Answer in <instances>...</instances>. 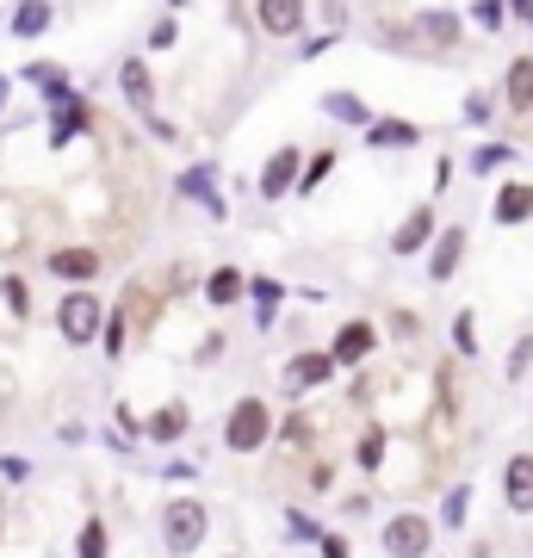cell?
<instances>
[{"mask_svg":"<svg viewBox=\"0 0 533 558\" xmlns=\"http://www.w3.org/2000/svg\"><path fill=\"white\" fill-rule=\"evenodd\" d=\"M143 428H149V440H180L186 428H193V416H186V403H161Z\"/></svg>","mask_w":533,"mask_h":558,"instance_id":"cell-19","label":"cell"},{"mask_svg":"<svg viewBox=\"0 0 533 558\" xmlns=\"http://www.w3.org/2000/svg\"><path fill=\"white\" fill-rule=\"evenodd\" d=\"M509 7H514V13H533V0H509Z\"/></svg>","mask_w":533,"mask_h":558,"instance_id":"cell-39","label":"cell"},{"mask_svg":"<svg viewBox=\"0 0 533 558\" xmlns=\"http://www.w3.org/2000/svg\"><path fill=\"white\" fill-rule=\"evenodd\" d=\"M490 119V94H472V100H465V124H484Z\"/></svg>","mask_w":533,"mask_h":558,"instance_id":"cell-34","label":"cell"},{"mask_svg":"<svg viewBox=\"0 0 533 558\" xmlns=\"http://www.w3.org/2000/svg\"><path fill=\"white\" fill-rule=\"evenodd\" d=\"M50 100H57V124H50V143H69L75 131H87V100H75L69 87H62V94H50Z\"/></svg>","mask_w":533,"mask_h":558,"instance_id":"cell-15","label":"cell"},{"mask_svg":"<svg viewBox=\"0 0 533 558\" xmlns=\"http://www.w3.org/2000/svg\"><path fill=\"white\" fill-rule=\"evenodd\" d=\"M168 7H180V0H168Z\"/></svg>","mask_w":533,"mask_h":558,"instance_id":"cell-40","label":"cell"},{"mask_svg":"<svg viewBox=\"0 0 533 558\" xmlns=\"http://www.w3.org/2000/svg\"><path fill=\"white\" fill-rule=\"evenodd\" d=\"M50 274H57V279H94L99 274V255H94V248H57V255H50Z\"/></svg>","mask_w":533,"mask_h":558,"instance_id":"cell-17","label":"cell"},{"mask_svg":"<svg viewBox=\"0 0 533 558\" xmlns=\"http://www.w3.org/2000/svg\"><path fill=\"white\" fill-rule=\"evenodd\" d=\"M502 502H509L514 515L533 509V453H514L509 465H502Z\"/></svg>","mask_w":533,"mask_h":558,"instance_id":"cell-10","label":"cell"},{"mask_svg":"<svg viewBox=\"0 0 533 558\" xmlns=\"http://www.w3.org/2000/svg\"><path fill=\"white\" fill-rule=\"evenodd\" d=\"M255 25L267 38H298L304 32V0H255Z\"/></svg>","mask_w":533,"mask_h":558,"instance_id":"cell-5","label":"cell"},{"mask_svg":"<svg viewBox=\"0 0 533 558\" xmlns=\"http://www.w3.org/2000/svg\"><path fill=\"white\" fill-rule=\"evenodd\" d=\"M435 236V205H415L410 218L397 223V236H391V255H415L422 242Z\"/></svg>","mask_w":533,"mask_h":558,"instance_id":"cell-13","label":"cell"},{"mask_svg":"<svg viewBox=\"0 0 533 558\" xmlns=\"http://www.w3.org/2000/svg\"><path fill=\"white\" fill-rule=\"evenodd\" d=\"M373 348H378V329L366 317H354V323H341V329H336V348H329V354H336L341 366H360Z\"/></svg>","mask_w":533,"mask_h":558,"instance_id":"cell-9","label":"cell"},{"mask_svg":"<svg viewBox=\"0 0 533 558\" xmlns=\"http://www.w3.org/2000/svg\"><path fill=\"white\" fill-rule=\"evenodd\" d=\"M502 7H509V0H477V32H496V25H502Z\"/></svg>","mask_w":533,"mask_h":558,"instance_id":"cell-31","label":"cell"},{"mask_svg":"<svg viewBox=\"0 0 533 558\" xmlns=\"http://www.w3.org/2000/svg\"><path fill=\"white\" fill-rule=\"evenodd\" d=\"M391 329H397V336H422V317H410V311H397V317H391Z\"/></svg>","mask_w":533,"mask_h":558,"instance_id":"cell-37","label":"cell"},{"mask_svg":"<svg viewBox=\"0 0 533 558\" xmlns=\"http://www.w3.org/2000/svg\"><path fill=\"white\" fill-rule=\"evenodd\" d=\"M323 112L341 124H360V131H373V106L360 100V94H323Z\"/></svg>","mask_w":533,"mask_h":558,"instance_id":"cell-18","label":"cell"},{"mask_svg":"<svg viewBox=\"0 0 533 558\" xmlns=\"http://www.w3.org/2000/svg\"><path fill=\"white\" fill-rule=\"evenodd\" d=\"M341 373L336 354H298L292 366H286V391H316V385H329Z\"/></svg>","mask_w":533,"mask_h":558,"instance_id":"cell-8","label":"cell"},{"mask_svg":"<svg viewBox=\"0 0 533 558\" xmlns=\"http://www.w3.org/2000/svg\"><path fill=\"white\" fill-rule=\"evenodd\" d=\"M465 515H472V484H453L447 502H440V521H447V527H465Z\"/></svg>","mask_w":533,"mask_h":558,"instance_id":"cell-24","label":"cell"},{"mask_svg":"<svg viewBox=\"0 0 533 558\" xmlns=\"http://www.w3.org/2000/svg\"><path fill=\"white\" fill-rule=\"evenodd\" d=\"M75 558H106V521H87V527H81Z\"/></svg>","mask_w":533,"mask_h":558,"instance_id":"cell-27","label":"cell"},{"mask_svg":"<svg viewBox=\"0 0 533 558\" xmlns=\"http://www.w3.org/2000/svg\"><path fill=\"white\" fill-rule=\"evenodd\" d=\"M119 87H124V100H131V112H156V75H149V62L143 57H131V62H119Z\"/></svg>","mask_w":533,"mask_h":558,"instance_id":"cell-7","label":"cell"},{"mask_svg":"<svg viewBox=\"0 0 533 558\" xmlns=\"http://www.w3.org/2000/svg\"><path fill=\"white\" fill-rule=\"evenodd\" d=\"M428 539H435V527H428V515H415V509H403V515L385 521V553L391 558H422Z\"/></svg>","mask_w":533,"mask_h":558,"instance_id":"cell-4","label":"cell"},{"mask_svg":"<svg viewBox=\"0 0 533 558\" xmlns=\"http://www.w3.org/2000/svg\"><path fill=\"white\" fill-rule=\"evenodd\" d=\"M502 100H509V112H533V57H514V62H509Z\"/></svg>","mask_w":533,"mask_h":558,"instance_id":"cell-16","label":"cell"},{"mask_svg":"<svg viewBox=\"0 0 533 558\" xmlns=\"http://www.w3.org/2000/svg\"><path fill=\"white\" fill-rule=\"evenodd\" d=\"M99 317H106V304L94 299V292H69V299L57 304V329H62V341H94L99 336Z\"/></svg>","mask_w":533,"mask_h":558,"instance_id":"cell-3","label":"cell"},{"mask_svg":"<svg viewBox=\"0 0 533 558\" xmlns=\"http://www.w3.org/2000/svg\"><path fill=\"white\" fill-rule=\"evenodd\" d=\"M205 299L218 304V311H230V304L242 299V274H237V267H218V274L205 279Z\"/></svg>","mask_w":533,"mask_h":558,"instance_id":"cell-21","label":"cell"},{"mask_svg":"<svg viewBox=\"0 0 533 558\" xmlns=\"http://www.w3.org/2000/svg\"><path fill=\"white\" fill-rule=\"evenodd\" d=\"M267 440H274V410H267V398H242L230 410V422H223V447L230 453H261Z\"/></svg>","mask_w":533,"mask_h":558,"instance_id":"cell-1","label":"cell"},{"mask_svg":"<svg viewBox=\"0 0 533 558\" xmlns=\"http://www.w3.org/2000/svg\"><path fill=\"white\" fill-rule=\"evenodd\" d=\"M502 161H514V156L502 149V143H490V149H477V156H472V174H496Z\"/></svg>","mask_w":533,"mask_h":558,"instance_id":"cell-30","label":"cell"},{"mask_svg":"<svg viewBox=\"0 0 533 558\" xmlns=\"http://www.w3.org/2000/svg\"><path fill=\"white\" fill-rule=\"evenodd\" d=\"M354 459L360 465H366V472H378V465H385V428H366V435H360V447H354Z\"/></svg>","mask_w":533,"mask_h":558,"instance_id":"cell-25","label":"cell"},{"mask_svg":"<svg viewBox=\"0 0 533 558\" xmlns=\"http://www.w3.org/2000/svg\"><path fill=\"white\" fill-rule=\"evenodd\" d=\"M323 553H329V558H348V546H341V539H323Z\"/></svg>","mask_w":533,"mask_h":558,"instance_id":"cell-38","label":"cell"},{"mask_svg":"<svg viewBox=\"0 0 533 558\" xmlns=\"http://www.w3.org/2000/svg\"><path fill=\"white\" fill-rule=\"evenodd\" d=\"M528 373H533V336H521L509 348V379H528Z\"/></svg>","mask_w":533,"mask_h":558,"instance_id":"cell-29","label":"cell"},{"mask_svg":"<svg viewBox=\"0 0 533 558\" xmlns=\"http://www.w3.org/2000/svg\"><path fill=\"white\" fill-rule=\"evenodd\" d=\"M249 292H255V304H261L255 317H261V329H267V323H274V304H279V286H274V279H255Z\"/></svg>","mask_w":533,"mask_h":558,"instance_id":"cell-28","label":"cell"},{"mask_svg":"<svg viewBox=\"0 0 533 558\" xmlns=\"http://www.w3.org/2000/svg\"><path fill=\"white\" fill-rule=\"evenodd\" d=\"M453 341H459V354H472V348H477V329H472V317H465V311L453 317Z\"/></svg>","mask_w":533,"mask_h":558,"instance_id":"cell-33","label":"cell"},{"mask_svg":"<svg viewBox=\"0 0 533 558\" xmlns=\"http://www.w3.org/2000/svg\"><path fill=\"white\" fill-rule=\"evenodd\" d=\"M50 20H57V7H50V0H20L13 32H20V38H38V32H50Z\"/></svg>","mask_w":533,"mask_h":558,"instance_id":"cell-20","label":"cell"},{"mask_svg":"<svg viewBox=\"0 0 533 558\" xmlns=\"http://www.w3.org/2000/svg\"><path fill=\"white\" fill-rule=\"evenodd\" d=\"M336 149H316V156H304V180H298V193H316V186H323V180L336 174Z\"/></svg>","mask_w":533,"mask_h":558,"instance_id":"cell-23","label":"cell"},{"mask_svg":"<svg viewBox=\"0 0 533 558\" xmlns=\"http://www.w3.org/2000/svg\"><path fill=\"white\" fill-rule=\"evenodd\" d=\"M205 527H211V515H205V502L198 497H174L168 509H161V546L174 558H186L205 539Z\"/></svg>","mask_w":533,"mask_h":558,"instance_id":"cell-2","label":"cell"},{"mask_svg":"<svg viewBox=\"0 0 533 558\" xmlns=\"http://www.w3.org/2000/svg\"><path fill=\"white\" fill-rule=\"evenodd\" d=\"M298 180H304V156H298V149H274V156H267V168H261V199L292 193Z\"/></svg>","mask_w":533,"mask_h":558,"instance_id":"cell-6","label":"cell"},{"mask_svg":"<svg viewBox=\"0 0 533 558\" xmlns=\"http://www.w3.org/2000/svg\"><path fill=\"white\" fill-rule=\"evenodd\" d=\"M0 299H7V311H13V317H25V311H32V286H25L20 274H7V279H0Z\"/></svg>","mask_w":533,"mask_h":558,"instance_id":"cell-26","label":"cell"},{"mask_svg":"<svg viewBox=\"0 0 533 558\" xmlns=\"http://www.w3.org/2000/svg\"><path fill=\"white\" fill-rule=\"evenodd\" d=\"M528 25H533V13H528Z\"/></svg>","mask_w":533,"mask_h":558,"instance_id":"cell-41","label":"cell"},{"mask_svg":"<svg viewBox=\"0 0 533 558\" xmlns=\"http://www.w3.org/2000/svg\"><path fill=\"white\" fill-rule=\"evenodd\" d=\"M415 38L428 44V50H453V44H459V13H447V7L415 13Z\"/></svg>","mask_w":533,"mask_h":558,"instance_id":"cell-12","label":"cell"},{"mask_svg":"<svg viewBox=\"0 0 533 558\" xmlns=\"http://www.w3.org/2000/svg\"><path fill=\"white\" fill-rule=\"evenodd\" d=\"M366 143H378V149H403V143H422V124H373L366 131Z\"/></svg>","mask_w":533,"mask_h":558,"instance_id":"cell-22","label":"cell"},{"mask_svg":"<svg viewBox=\"0 0 533 558\" xmlns=\"http://www.w3.org/2000/svg\"><path fill=\"white\" fill-rule=\"evenodd\" d=\"M211 360H223V329H218V336L198 341V366H211Z\"/></svg>","mask_w":533,"mask_h":558,"instance_id":"cell-35","label":"cell"},{"mask_svg":"<svg viewBox=\"0 0 533 558\" xmlns=\"http://www.w3.org/2000/svg\"><path fill=\"white\" fill-rule=\"evenodd\" d=\"M465 248H472V236H465V223H453V230H440L435 255H428V279H453L459 260H465Z\"/></svg>","mask_w":533,"mask_h":558,"instance_id":"cell-11","label":"cell"},{"mask_svg":"<svg viewBox=\"0 0 533 558\" xmlns=\"http://www.w3.org/2000/svg\"><path fill=\"white\" fill-rule=\"evenodd\" d=\"M106 354H112V360L124 354V311H112V317H106Z\"/></svg>","mask_w":533,"mask_h":558,"instance_id":"cell-32","label":"cell"},{"mask_svg":"<svg viewBox=\"0 0 533 558\" xmlns=\"http://www.w3.org/2000/svg\"><path fill=\"white\" fill-rule=\"evenodd\" d=\"M496 223H528L533 218V186H521V180H509V186H502V193H496V211H490Z\"/></svg>","mask_w":533,"mask_h":558,"instance_id":"cell-14","label":"cell"},{"mask_svg":"<svg viewBox=\"0 0 533 558\" xmlns=\"http://www.w3.org/2000/svg\"><path fill=\"white\" fill-rule=\"evenodd\" d=\"M174 38H180V25H174V20H161L156 32H149V44H156V50H168V44H174Z\"/></svg>","mask_w":533,"mask_h":558,"instance_id":"cell-36","label":"cell"}]
</instances>
